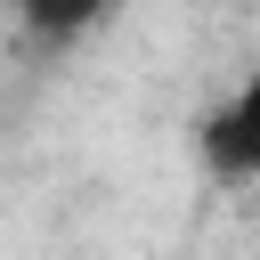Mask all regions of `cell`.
I'll list each match as a JSON object with an SVG mask.
<instances>
[{"instance_id":"7a4b0ae2","label":"cell","mask_w":260,"mask_h":260,"mask_svg":"<svg viewBox=\"0 0 260 260\" xmlns=\"http://www.w3.org/2000/svg\"><path fill=\"white\" fill-rule=\"evenodd\" d=\"M122 0H16V16H24V32L41 41V49H65V41H81V32H98L106 16H114Z\"/></svg>"},{"instance_id":"6da1fadb","label":"cell","mask_w":260,"mask_h":260,"mask_svg":"<svg viewBox=\"0 0 260 260\" xmlns=\"http://www.w3.org/2000/svg\"><path fill=\"white\" fill-rule=\"evenodd\" d=\"M195 154L219 187H252L260 179V73H244L203 122H195Z\"/></svg>"}]
</instances>
